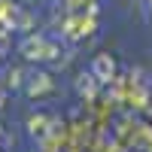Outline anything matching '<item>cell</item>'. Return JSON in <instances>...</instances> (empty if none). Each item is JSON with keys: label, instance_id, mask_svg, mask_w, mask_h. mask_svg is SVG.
I'll use <instances>...</instances> for the list:
<instances>
[{"label": "cell", "instance_id": "cell-1", "mask_svg": "<svg viewBox=\"0 0 152 152\" xmlns=\"http://www.w3.org/2000/svg\"><path fill=\"white\" fill-rule=\"evenodd\" d=\"M91 73L97 76V79H110V76L116 73V64H113V58H110V55H97V58H94Z\"/></svg>", "mask_w": 152, "mask_h": 152}, {"label": "cell", "instance_id": "cell-2", "mask_svg": "<svg viewBox=\"0 0 152 152\" xmlns=\"http://www.w3.org/2000/svg\"><path fill=\"white\" fill-rule=\"evenodd\" d=\"M49 88H52V82H49L46 73H34V76H31V85H28L31 94H46Z\"/></svg>", "mask_w": 152, "mask_h": 152}, {"label": "cell", "instance_id": "cell-3", "mask_svg": "<svg viewBox=\"0 0 152 152\" xmlns=\"http://www.w3.org/2000/svg\"><path fill=\"white\" fill-rule=\"evenodd\" d=\"M94 82H97V76H94V73H82V76H79V82H76L79 94H82V97H94Z\"/></svg>", "mask_w": 152, "mask_h": 152}, {"label": "cell", "instance_id": "cell-4", "mask_svg": "<svg viewBox=\"0 0 152 152\" xmlns=\"http://www.w3.org/2000/svg\"><path fill=\"white\" fill-rule=\"evenodd\" d=\"M149 3H152V0H149Z\"/></svg>", "mask_w": 152, "mask_h": 152}]
</instances>
